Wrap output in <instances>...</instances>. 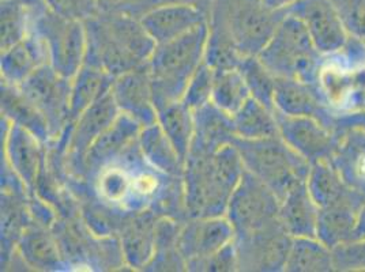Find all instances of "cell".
Returning <instances> with one entry per match:
<instances>
[{
    "label": "cell",
    "mask_w": 365,
    "mask_h": 272,
    "mask_svg": "<svg viewBox=\"0 0 365 272\" xmlns=\"http://www.w3.org/2000/svg\"><path fill=\"white\" fill-rule=\"evenodd\" d=\"M194 121L195 135L191 149L217 152L227 145H232L236 137L232 116L214 105L213 103L194 110Z\"/></svg>",
    "instance_id": "cell-27"
},
{
    "label": "cell",
    "mask_w": 365,
    "mask_h": 272,
    "mask_svg": "<svg viewBox=\"0 0 365 272\" xmlns=\"http://www.w3.org/2000/svg\"><path fill=\"white\" fill-rule=\"evenodd\" d=\"M360 210L354 206L319 209L317 237L331 249L353 241Z\"/></svg>",
    "instance_id": "cell-32"
},
{
    "label": "cell",
    "mask_w": 365,
    "mask_h": 272,
    "mask_svg": "<svg viewBox=\"0 0 365 272\" xmlns=\"http://www.w3.org/2000/svg\"><path fill=\"white\" fill-rule=\"evenodd\" d=\"M19 88L44 116L51 140L58 139L71 122L73 79L61 75L48 63L36 70Z\"/></svg>",
    "instance_id": "cell-9"
},
{
    "label": "cell",
    "mask_w": 365,
    "mask_h": 272,
    "mask_svg": "<svg viewBox=\"0 0 365 272\" xmlns=\"http://www.w3.org/2000/svg\"><path fill=\"white\" fill-rule=\"evenodd\" d=\"M16 253L22 263L34 271H66L68 270L61 246L51 227L31 222L18 241Z\"/></svg>",
    "instance_id": "cell-23"
},
{
    "label": "cell",
    "mask_w": 365,
    "mask_h": 272,
    "mask_svg": "<svg viewBox=\"0 0 365 272\" xmlns=\"http://www.w3.org/2000/svg\"><path fill=\"white\" fill-rule=\"evenodd\" d=\"M158 215L153 210L134 212L119 233L125 267L145 271L155 251Z\"/></svg>",
    "instance_id": "cell-22"
},
{
    "label": "cell",
    "mask_w": 365,
    "mask_h": 272,
    "mask_svg": "<svg viewBox=\"0 0 365 272\" xmlns=\"http://www.w3.org/2000/svg\"><path fill=\"white\" fill-rule=\"evenodd\" d=\"M279 199L247 169L229 200L225 216L236 236H243L278 219Z\"/></svg>",
    "instance_id": "cell-11"
},
{
    "label": "cell",
    "mask_w": 365,
    "mask_h": 272,
    "mask_svg": "<svg viewBox=\"0 0 365 272\" xmlns=\"http://www.w3.org/2000/svg\"><path fill=\"white\" fill-rule=\"evenodd\" d=\"M237 68L243 75L251 97L274 110L275 76L259 61L258 56H245Z\"/></svg>",
    "instance_id": "cell-38"
},
{
    "label": "cell",
    "mask_w": 365,
    "mask_h": 272,
    "mask_svg": "<svg viewBox=\"0 0 365 272\" xmlns=\"http://www.w3.org/2000/svg\"><path fill=\"white\" fill-rule=\"evenodd\" d=\"M235 229L224 216L188 218L182 222L178 246L185 264L213 255L235 240Z\"/></svg>",
    "instance_id": "cell-16"
},
{
    "label": "cell",
    "mask_w": 365,
    "mask_h": 272,
    "mask_svg": "<svg viewBox=\"0 0 365 272\" xmlns=\"http://www.w3.org/2000/svg\"><path fill=\"white\" fill-rule=\"evenodd\" d=\"M213 85L214 68L203 61L187 86L182 103L191 110H197L199 108L212 103Z\"/></svg>",
    "instance_id": "cell-39"
},
{
    "label": "cell",
    "mask_w": 365,
    "mask_h": 272,
    "mask_svg": "<svg viewBox=\"0 0 365 272\" xmlns=\"http://www.w3.org/2000/svg\"><path fill=\"white\" fill-rule=\"evenodd\" d=\"M31 31L46 44L49 64L61 75L74 78L86 58L83 21L61 16L44 4L31 13Z\"/></svg>",
    "instance_id": "cell-8"
},
{
    "label": "cell",
    "mask_w": 365,
    "mask_h": 272,
    "mask_svg": "<svg viewBox=\"0 0 365 272\" xmlns=\"http://www.w3.org/2000/svg\"><path fill=\"white\" fill-rule=\"evenodd\" d=\"M140 22L155 44H165L207 23L209 16L191 4L160 3Z\"/></svg>",
    "instance_id": "cell-19"
},
{
    "label": "cell",
    "mask_w": 365,
    "mask_h": 272,
    "mask_svg": "<svg viewBox=\"0 0 365 272\" xmlns=\"http://www.w3.org/2000/svg\"><path fill=\"white\" fill-rule=\"evenodd\" d=\"M182 222L160 216L155 230V251L145 271H187L178 241Z\"/></svg>",
    "instance_id": "cell-31"
},
{
    "label": "cell",
    "mask_w": 365,
    "mask_h": 272,
    "mask_svg": "<svg viewBox=\"0 0 365 272\" xmlns=\"http://www.w3.org/2000/svg\"><path fill=\"white\" fill-rule=\"evenodd\" d=\"M160 3V0H97L98 13L124 14L138 19H140Z\"/></svg>",
    "instance_id": "cell-43"
},
{
    "label": "cell",
    "mask_w": 365,
    "mask_h": 272,
    "mask_svg": "<svg viewBox=\"0 0 365 272\" xmlns=\"http://www.w3.org/2000/svg\"><path fill=\"white\" fill-rule=\"evenodd\" d=\"M140 130L142 125L139 122L120 113L107 131L93 143L86 154L82 179L91 182L103 167L119 158L137 142Z\"/></svg>",
    "instance_id": "cell-20"
},
{
    "label": "cell",
    "mask_w": 365,
    "mask_h": 272,
    "mask_svg": "<svg viewBox=\"0 0 365 272\" xmlns=\"http://www.w3.org/2000/svg\"><path fill=\"white\" fill-rule=\"evenodd\" d=\"M274 105L285 115L311 117L334 130L335 115L324 103L315 83L275 78Z\"/></svg>",
    "instance_id": "cell-18"
},
{
    "label": "cell",
    "mask_w": 365,
    "mask_h": 272,
    "mask_svg": "<svg viewBox=\"0 0 365 272\" xmlns=\"http://www.w3.org/2000/svg\"><path fill=\"white\" fill-rule=\"evenodd\" d=\"M232 145L240 154L244 167L264 182L279 202L296 184L308 179L311 164L292 150L279 135L263 139L236 136Z\"/></svg>",
    "instance_id": "cell-6"
},
{
    "label": "cell",
    "mask_w": 365,
    "mask_h": 272,
    "mask_svg": "<svg viewBox=\"0 0 365 272\" xmlns=\"http://www.w3.org/2000/svg\"><path fill=\"white\" fill-rule=\"evenodd\" d=\"M48 7L61 16L86 21L98 14L97 0H46Z\"/></svg>",
    "instance_id": "cell-44"
},
{
    "label": "cell",
    "mask_w": 365,
    "mask_h": 272,
    "mask_svg": "<svg viewBox=\"0 0 365 272\" xmlns=\"http://www.w3.org/2000/svg\"><path fill=\"white\" fill-rule=\"evenodd\" d=\"M284 271H335L334 252L318 237H293Z\"/></svg>",
    "instance_id": "cell-33"
},
{
    "label": "cell",
    "mask_w": 365,
    "mask_h": 272,
    "mask_svg": "<svg viewBox=\"0 0 365 272\" xmlns=\"http://www.w3.org/2000/svg\"><path fill=\"white\" fill-rule=\"evenodd\" d=\"M335 271H365V239L333 249Z\"/></svg>",
    "instance_id": "cell-42"
},
{
    "label": "cell",
    "mask_w": 365,
    "mask_h": 272,
    "mask_svg": "<svg viewBox=\"0 0 365 272\" xmlns=\"http://www.w3.org/2000/svg\"><path fill=\"white\" fill-rule=\"evenodd\" d=\"M161 3H182V4H191L198 7L199 10H202L203 13H206L207 16L210 14L212 10V4L213 0H160Z\"/></svg>",
    "instance_id": "cell-47"
},
{
    "label": "cell",
    "mask_w": 365,
    "mask_h": 272,
    "mask_svg": "<svg viewBox=\"0 0 365 272\" xmlns=\"http://www.w3.org/2000/svg\"><path fill=\"white\" fill-rule=\"evenodd\" d=\"M187 271L233 272L237 270V255L235 242L225 245L222 249L206 258L187 264Z\"/></svg>",
    "instance_id": "cell-40"
},
{
    "label": "cell",
    "mask_w": 365,
    "mask_h": 272,
    "mask_svg": "<svg viewBox=\"0 0 365 272\" xmlns=\"http://www.w3.org/2000/svg\"><path fill=\"white\" fill-rule=\"evenodd\" d=\"M365 239V203L361 207L360 214H359V219H357V226H356V233H354V240H364Z\"/></svg>",
    "instance_id": "cell-48"
},
{
    "label": "cell",
    "mask_w": 365,
    "mask_h": 272,
    "mask_svg": "<svg viewBox=\"0 0 365 272\" xmlns=\"http://www.w3.org/2000/svg\"><path fill=\"white\" fill-rule=\"evenodd\" d=\"M244 170L242 157L233 145L213 152L190 149L182 174L187 216H224Z\"/></svg>",
    "instance_id": "cell-1"
},
{
    "label": "cell",
    "mask_w": 365,
    "mask_h": 272,
    "mask_svg": "<svg viewBox=\"0 0 365 272\" xmlns=\"http://www.w3.org/2000/svg\"><path fill=\"white\" fill-rule=\"evenodd\" d=\"M299 0H262V3L272 11H282L289 13L290 9L297 3Z\"/></svg>",
    "instance_id": "cell-46"
},
{
    "label": "cell",
    "mask_w": 365,
    "mask_h": 272,
    "mask_svg": "<svg viewBox=\"0 0 365 272\" xmlns=\"http://www.w3.org/2000/svg\"><path fill=\"white\" fill-rule=\"evenodd\" d=\"M138 140L140 152L152 167L168 176L182 177L185 162L158 122L143 127Z\"/></svg>",
    "instance_id": "cell-30"
},
{
    "label": "cell",
    "mask_w": 365,
    "mask_h": 272,
    "mask_svg": "<svg viewBox=\"0 0 365 272\" xmlns=\"http://www.w3.org/2000/svg\"><path fill=\"white\" fill-rule=\"evenodd\" d=\"M48 63L49 56L44 41L34 31H31L25 38L1 51V80L19 86L36 70Z\"/></svg>",
    "instance_id": "cell-24"
},
{
    "label": "cell",
    "mask_w": 365,
    "mask_h": 272,
    "mask_svg": "<svg viewBox=\"0 0 365 272\" xmlns=\"http://www.w3.org/2000/svg\"><path fill=\"white\" fill-rule=\"evenodd\" d=\"M350 36L365 41V0H331Z\"/></svg>",
    "instance_id": "cell-41"
},
{
    "label": "cell",
    "mask_w": 365,
    "mask_h": 272,
    "mask_svg": "<svg viewBox=\"0 0 365 272\" xmlns=\"http://www.w3.org/2000/svg\"><path fill=\"white\" fill-rule=\"evenodd\" d=\"M341 128H359L365 132V109L344 116L335 117L334 130Z\"/></svg>",
    "instance_id": "cell-45"
},
{
    "label": "cell",
    "mask_w": 365,
    "mask_h": 272,
    "mask_svg": "<svg viewBox=\"0 0 365 272\" xmlns=\"http://www.w3.org/2000/svg\"><path fill=\"white\" fill-rule=\"evenodd\" d=\"M274 112L279 136L292 150L302 155L309 164L331 161L336 143L334 130L311 117L289 116L277 109Z\"/></svg>",
    "instance_id": "cell-13"
},
{
    "label": "cell",
    "mask_w": 365,
    "mask_h": 272,
    "mask_svg": "<svg viewBox=\"0 0 365 272\" xmlns=\"http://www.w3.org/2000/svg\"><path fill=\"white\" fill-rule=\"evenodd\" d=\"M157 122L185 162L195 135L194 110L178 101L157 110Z\"/></svg>",
    "instance_id": "cell-34"
},
{
    "label": "cell",
    "mask_w": 365,
    "mask_h": 272,
    "mask_svg": "<svg viewBox=\"0 0 365 272\" xmlns=\"http://www.w3.org/2000/svg\"><path fill=\"white\" fill-rule=\"evenodd\" d=\"M235 132L243 139H263L279 135L273 109L250 98L233 116Z\"/></svg>",
    "instance_id": "cell-35"
},
{
    "label": "cell",
    "mask_w": 365,
    "mask_h": 272,
    "mask_svg": "<svg viewBox=\"0 0 365 272\" xmlns=\"http://www.w3.org/2000/svg\"><path fill=\"white\" fill-rule=\"evenodd\" d=\"M3 164L25 185L29 197L36 195V184L46 161V145L31 131L3 119Z\"/></svg>",
    "instance_id": "cell-14"
},
{
    "label": "cell",
    "mask_w": 365,
    "mask_h": 272,
    "mask_svg": "<svg viewBox=\"0 0 365 272\" xmlns=\"http://www.w3.org/2000/svg\"><path fill=\"white\" fill-rule=\"evenodd\" d=\"M307 187L309 195L319 209L336 206H364L365 194L351 188L342 179L331 161H319L311 164Z\"/></svg>",
    "instance_id": "cell-21"
},
{
    "label": "cell",
    "mask_w": 365,
    "mask_h": 272,
    "mask_svg": "<svg viewBox=\"0 0 365 272\" xmlns=\"http://www.w3.org/2000/svg\"><path fill=\"white\" fill-rule=\"evenodd\" d=\"M119 115L120 110L109 91L107 95L94 103L71 122L66 154V165L70 176L82 179L86 154L93 143L107 131Z\"/></svg>",
    "instance_id": "cell-12"
},
{
    "label": "cell",
    "mask_w": 365,
    "mask_h": 272,
    "mask_svg": "<svg viewBox=\"0 0 365 272\" xmlns=\"http://www.w3.org/2000/svg\"><path fill=\"white\" fill-rule=\"evenodd\" d=\"M258 58L275 78L315 83L323 55L314 44L304 23L288 13Z\"/></svg>",
    "instance_id": "cell-7"
},
{
    "label": "cell",
    "mask_w": 365,
    "mask_h": 272,
    "mask_svg": "<svg viewBox=\"0 0 365 272\" xmlns=\"http://www.w3.org/2000/svg\"><path fill=\"white\" fill-rule=\"evenodd\" d=\"M293 237L279 218L243 236H235L239 271L279 272L285 270Z\"/></svg>",
    "instance_id": "cell-10"
},
{
    "label": "cell",
    "mask_w": 365,
    "mask_h": 272,
    "mask_svg": "<svg viewBox=\"0 0 365 272\" xmlns=\"http://www.w3.org/2000/svg\"><path fill=\"white\" fill-rule=\"evenodd\" d=\"M110 93L120 113L134 119L142 128L157 122L148 61L116 76Z\"/></svg>",
    "instance_id": "cell-17"
},
{
    "label": "cell",
    "mask_w": 365,
    "mask_h": 272,
    "mask_svg": "<svg viewBox=\"0 0 365 272\" xmlns=\"http://www.w3.org/2000/svg\"><path fill=\"white\" fill-rule=\"evenodd\" d=\"M113 82L115 76L110 75L104 68L85 61L73 78L71 122L94 103L107 95L112 90Z\"/></svg>",
    "instance_id": "cell-29"
},
{
    "label": "cell",
    "mask_w": 365,
    "mask_h": 272,
    "mask_svg": "<svg viewBox=\"0 0 365 272\" xmlns=\"http://www.w3.org/2000/svg\"><path fill=\"white\" fill-rule=\"evenodd\" d=\"M319 207L309 195L307 182L296 184L279 202V221L292 237H317Z\"/></svg>",
    "instance_id": "cell-26"
},
{
    "label": "cell",
    "mask_w": 365,
    "mask_h": 272,
    "mask_svg": "<svg viewBox=\"0 0 365 272\" xmlns=\"http://www.w3.org/2000/svg\"><path fill=\"white\" fill-rule=\"evenodd\" d=\"M331 164L351 188L365 194V132L359 128L335 130Z\"/></svg>",
    "instance_id": "cell-25"
},
{
    "label": "cell",
    "mask_w": 365,
    "mask_h": 272,
    "mask_svg": "<svg viewBox=\"0 0 365 272\" xmlns=\"http://www.w3.org/2000/svg\"><path fill=\"white\" fill-rule=\"evenodd\" d=\"M304 23L322 55H330L346 46L350 34L331 0H299L289 10Z\"/></svg>",
    "instance_id": "cell-15"
},
{
    "label": "cell",
    "mask_w": 365,
    "mask_h": 272,
    "mask_svg": "<svg viewBox=\"0 0 365 272\" xmlns=\"http://www.w3.org/2000/svg\"><path fill=\"white\" fill-rule=\"evenodd\" d=\"M288 13L272 11L262 0H213L209 34L227 40L245 56H258Z\"/></svg>",
    "instance_id": "cell-4"
},
{
    "label": "cell",
    "mask_w": 365,
    "mask_h": 272,
    "mask_svg": "<svg viewBox=\"0 0 365 272\" xmlns=\"http://www.w3.org/2000/svg\"><path fill=\"white\" fill-rule=\"evenodd\" d=\"M1 51L14 46L31 31V10L22 0H1Z\"/></svg>",
    "instance_id": "cell-37"
},
{
    "label": "cell",
    "mask_w": 365,
    "mask_h": 272,
    "mask_svg": "<svg viewBox=\"0 0 365 272\" xmlns=\"http://www.w3.org/2000/svg\"><path fill=\"white\" fill-rule=\"evenodd\" d=\"M315 85L335 117L364 110V40L350 36L341 51L323 55Z\"/></svg>",
    "instance_id": "cell-5"
},
{
    "label": "cell",
    "mask_w": 365,
    "mask_h": 272,
    "mask_svg": "<svg viewBox=\"0 0 365 272\" xmlns=\"http://www.w3.org/2000/svg\"><path fill=\"white\" fill-rule=\"evenodd\" d=\"M209 36V22L172 40L157 44L148 61L155 109L182 101L184 93L202 61Z\"/></svg>",
    "instance_id": "cell-3"
},
{
    "label": "cell",
    "mask_w": 365,
    "mask_h": 272,
    "mask_svg": "<svg viewBox=\"0 0 365 272\" xmlns=\"http://www.w3.org/2000/svg\"><path fill=\"white\" fill-rule=\"evenodd\" d=\"M251 98L239 68L214 70L212 103L233 116Z\"/></svg>",
    "instance_id": "cell-36"
},
{
    "label": "cell",
    "mask_w": 365,
    "mask_h": 272,
    "mask_svg": "<svg viewBox=\"0 0 365 272\" xmlns=\"http://www.w3.org/2000/svg\"><path fill=\"white\" fill-rule=\"evenodd\" d=\"M1 116L11 124L19 125L33 135L37 136L43 143L51 140L49 128L44 116L24 94L19 86L1 80Z\"/></svg>",
    "instance_id": "cell-28"
},
{
    "label": "cell",
    "mask_w": 365,
    "mask_h": 272,
    "mask_svg": "<svg viewBox=\"0 0 365 272\" xmlns=\"http://www.w3.org/2000/svg\"><path fill=\"white\" fill-rule=\"evenodd\" d=\"M173 179L148 162L137 140L88 182L94 195L108 206L139 212L154 211Z\"/></svg>",
    "instance_id": "cell-2"
}]
</instances>
